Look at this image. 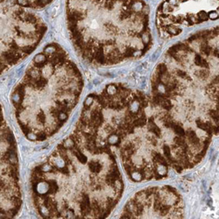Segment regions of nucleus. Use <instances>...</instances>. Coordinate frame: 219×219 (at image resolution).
I'll use <instances>...</instances> for the list:
<instances>
[{
    "instance_id": "nucleus-2",
    "label": "nucleus",
    "mask_w": 219,
    "mask_h": 219,
    "mask_svg": "<svg viewBox=\"0 0 219 219\" xmlns=\"http://www.w3.org/2000/svg\"><path fill=\"white\" fill-rule=\"evenodd\" d=\"M83 88L81 72L57 44L38 53L14 89L17 121L32 141L51 137L68 120Z\"/></svg>"
},
{
    "instance_id": "nucleus-5",
    "label": "nucleus",
    "mask_w": 219,
    "mask_h": 219,
    "mask_svg": "<svg viewBox=\"0 0 219 219\" xmlns=\"http://www.w3.org/2000/svg\"><path fill=\"white\" fill-rule=\"evenodd\" d=\"M218 0H165L157 11V26L166 37L179 35L183 26L216 19Z\"/></svg>"
},
{
    "instance_id": "nucleus-3",
    "label": "nucleus",
    "mask_w": 219,
    "mask_h": 219,
    "mask_svg": "<svg viewBox=\"0 0 219 219\" xmlns=\"http://www.w3.org/2000/svg\"><path fill=\"white\" fill-rule=\"evenodd\" d=\"M53 0H0V75L34 51L47 27L36 11Z\"/></svg>"
},
{
    "instance_id": "nucleus-1",
    "label": "nucleus",
    "mask_w": 219,
    "mask_h": 219,
    "mask_svg": "<svg viewBox=\"0 0 219 219\" xmlns=\"http://www.w3.org/2000/svg\"><path fill=\"white\" fill-rule=\"evenodd\" d=\"M66 14L73 44L90 63L118 64L152 46L149 7L142 0H67Z\"/></svg>"
},
{
    "instance_id": "nucleus-4",
    "label": "nucleus",
    "mask_w": 219,
    "mask_h": 219,
    "mask_svg": "<svg viewBox=\"0 0 219 219\" xmlns=\"http://www.w3.org/2000/svg\"><path fill=\"white\" fill-rule=\"evenodd\" d=\"M15 139L0 103V218H11L22 204Z\"/></svg>"
}]
</instances>
